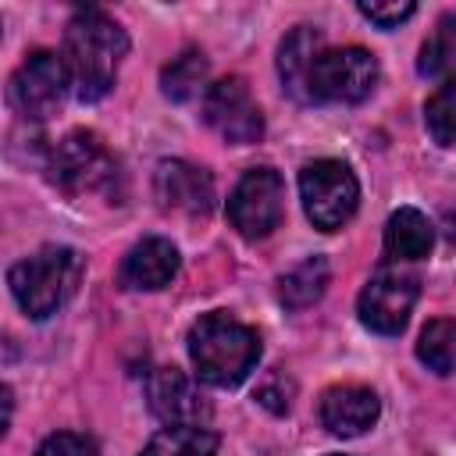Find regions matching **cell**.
Masks as SVG:
<instances>
[{"label":"cell","mask_w":456,"mask_h":456,"mask_svg":"<svg viewBox=\"0 0 456 456\" xmlns=\"http://www.w3.org/2000/svg\"><path fill=\"white\" fill-rule=\"evenodd\" d=\"M128 53L125 28L103 11H78L64 28V68L78 100H100L114 78L118 64Z\"/></svg>","instance_id":"1"},{"label":"cell","mask_w":456,"mask_h":456,"mask_svg":"<svg viewBox=\"0 0 456 456\" xmlns=\"http://www.w3.org/2000/svg\"><path fill=\"white\" fill-rule=\"evenodd\" d=\"M189 360L200 381L214 388H235L253 374L260 360V338L249 324L214 310L189 328Z\"/></svg>","instance_id":"2"},{"label":"cell","mask_w":456,"mask_h":456,"mask_svg":"<svg viewBox=\"0 0 456 456\" xmlns=\"http://www.w3.org/2000/svg\"><path fill=\"white\" fill-rule=\"evenodd\" d=\"M78 281H82V256L71 246H43L39 253L18 260L7 274L11 296L32 321L57 314L75 296Z\"/></svg>","instance_id":"3"},{"label":"cell","mask_w":456,"mask_h":456,"mask_svg":"<svg viewBox=\"0 0 456 456\" xmlns=\"http://www.w3.org/2000/svg\"><path fill=\"white\" fill-rule=\"evenodd\" d=\"M299 200H303V210L314 228L338 232L356 214L360 185H356V175L349 171V164L324 157L299 171Z\"/></svg>","instance_id":"4"},{"label":"cell","mask_w":456,"mask_h":456,"mask_svg":"<svg viewBox=\"0 0 456 456\" xmlns=\"http://www.w3.org/2000/svg\"><path fill=\"white\" fill-rule=\"evenodd\" d=\"M285 217V182L274 167H249L232 196H228V221L242 239L271 235Z\"/></svg>","instance_id":"5"},{"label":"cell","mask_w":456,"mask_h":456,"mask_svg":"<svg viewBox=\"0 0 456 456\" xmlns=\"http://www.w3.org/2000/svg\"><path fill=\"white\" fill-rule=\"evenodd\" d=\"M71 78H68V68H64V57H57L53 50H32L11 75V86H7V96H11V107L28 118V121H43L50 118L64 93H68Z\"/></svg>","instance_id":"6"},{"label":"cell","mask_w":456,"mask_h":456,"mask_svg":"<svg viewBox=\"0 0 456 456\" xmlns=\"http://www.w3.org/2000/svg\"><path fill=\"white\" fill-rule=\"evenodd\" d=\"M417 292H420L417 274H410L403 267H378L367 278V285H363V292L356 299V314L370 331L399 335L406 328V321H410Z\"/></svg>","instance_id":"7"},{"label":"cell","mask_w":456,"mask_h":456,"mask_svg":"<svg viewBox=\"0 0 456 456\" xmlns=\"http://www.w3.org/2000/svg\"><path fill=\"white\" fill-rule=\"evenodd\" d=\"M203 118L232 146H249L264 135V114H260L246 78H239V75H228V78L207 86Z\"/></svg>","instance_id":"8"},{"label":"cell","mask_w":456,"mask_h":456,"mask_svg":"<svg viewBox=\"0 0 456 456\" xmlns=\"http://www.w3.org/2000/svg\"><path fill=\"white\" fill-rule=\"evenodd\" d=\"M114 157L110 150L100 142V135L93 132H68L53 157H50V171H53V182L78 196V192H96L103 189L110 178H114Z\"/></svg>","instance_id":"9"},{"label":"cell","mask_w":456,"mask_h":456,"mask_svg":"<svg viewBox=\"0 0 456 456\" xmlns=\"http://www.w3.org/2000/svg\"><path fill=\"white\" fill-rule=\"evenodd\" d=\"M378 86V61L363 46L328 50L317 71V103H360Z\"/></svg>","instance_id":"10"},{"label":"cell","mask_w":456,"mask_h":456,"mask_svg":"<svg viewBox=\"0 0 456 456\" xmlns=\"http://www.w3.org/2000/svg\"><path fill=\"white\" fill-rule=\"evenodd\" d=\"M328 53V43L317 28L310 25H299L292 28L285 39H281V50H278V75H281V86L292 100L299 103H317V71H321V61Z\"/></svg>","instance_id":"11"},{"label":"cell","mask_w":456,"mask_h":456,"mask_svg":"<svg viewBox=\"0 0 456 456\" xmlns=\"http://www.w3.org/2000/svg\"><path fill=\"white\" fill-rule=\"evenodd\" d=\"M150 410L167 424V428H200L210 417V403L196 388L192 378H185L178 367H160L153 370L150 385Z\"/></svg>","instance_id":"12"},{"label":"cell","mask_w":456,"mask_h":456,"mask_svg":"<svg viewBox=\"0 0 456 456\" xmlns=\"http://www.w3.org/2000/svg\"><path fill=\"white\" fill-rule=\"evenodd\" d=\"M153 189L164 210H178L189 217H207L214 207V178L185 160H160L153 175Z\"/></svg>","instance_id":"13"},{"label":"cell","mask_w":456,"mask_h":456,"mask_svg":"<svg viewBox=\"0 0 456 456\" xmlns=\"http://www.w3.org/2000/svg\"><path fill=\"white\" fill-rule=\"evenodd\" d=\"M321 424L338 438H356L367 428H374L381 403L363 385H335L321 395Z\"/></svg>","instance_id":"14"},{"label":"cell","mask_w":456,"mask_h":456,"mask_svg":"<svg viewBox=\"0 0 456 456\" xmlns=\"http://www.w3.org/2000/svg\"><path fill=\"white\" fill-rule=\"evenodd\" d=\"M178 274V249L171 239H160V235H150L142 242H135L125 260H121V285L125 289H139V292H153V289H164L171 278Z\"/></svg>","instance_id":"15"},{"label":"cell","mask_w":456,"mask_h":456,"mask_svg":"<svg viewBox=\"0 0 456 456\" xmlns=\"http://www.w3.org/2000/svg\"><path fill=\"white\" fill-rule=\"evenodd\" d=\"M435 246V224L417 207H399L385 224V249L395 260H420Z\"/></svg>","instance_id":"16"},{"label":"cell","mask_w":456,"mask_h":456,"mask_svg":"<svg viewBox=\"0 0 456 456\" xmlns=\"http://www.w3.org/2000/svg\"><path fill=\"white\" fill-rule=\"evenodd\" d=\"M324 289H328V260L324 256H306L278 281V296L289 310H306L310 303H317L324 296Z\"/></svg>","instance_id":"17"},{"label":"cell","mask_w":456,"mask_h":456,"mask_svg":"<svg viewBox=\"0 0 456 456\" xmlns=\"http://www.w3.org/2000/svg\"><path fill=\"white\" fill-rule=\"evenodd\" d=\"M207 82V57L203 50H182L178 57H171V64H164L160 71V89L167 100H192Z\"/></svg>","instance_id":"18"},{"label":"cell","mask_w":456,"mask_h":456,"mask_svg":"<svg viewBox=\"0 0 456 456\" xmlns=\"http://www.w3.org/2000/svg\"><path fill=\"white\" fill-rule=\"evenodd\" d=\"M417 71L428 78H442V82L456 75V14H445L435 25V32L424 39Z\"/></svg>","instance_id":"19"},{"label":"cell","mask_w":456,"mask_h":456,"mask_svg":"<svg viewBox=\"0 0 456 456\" xmlns=\"http://www.w3.org/2000/svg\"><path fill=\"white\" fill-rule=\"evenodd\" d=\"M417 360L435 374H452L456 370V321L449 317L428 321L417 342Z\"/></svg>","instance_id":"20"},{"label":"cell","mask_w":456,"mask_h":456,"mask_svg":"<svg viewBox=\"0 0 456 456\" xmlns=\"http://www.w3.org/2000/svg\"><path fill=\"white\" fill-rule=\"evenodd\" d=\"M217 435L207 428H164L153 435L139 456H214Z\"/></svg>","instance_id":"21"},{"label":"cell","mask_w":456,"mask_h":456,"mask_svg":"<svg viewBox=\"0 0 456 456\" xmlns=\"http://www.w3.org/2000/svg\"><path fill=\"white\" fill-rule=\"evenodd\" d=\"M424 125L438 146H456V78L435 86L424 103Z\"/></svg>","instance_id":"22"},{"label":"cell","mask_w":456,"mask_h":456,"mask_svg":"<svg viewBox=\"0 0 456 456\" xmlns=\"http://www.w3.org/2000/svg\"><path fill=\"white\" fill-rule=\"evenodd\" d=\"M36 456H96V445H93V438H86V435L57 431V435H50V438L36 449Z\"/></svg>","instance_id":"23"},{"label":"cell","mask_w":456,"mask_h":456,"mask_svg":"<svg viewBox=\"0 0 456 456\" xmlns=\"http://www.w3.org/2000/svg\"><path fill=\"white\" fill-rule=\"evenodd\" d=\"M417 11V4H410V0H392V4H360V14L367 18V21H374L378 28H395L399 21H406L410 14Z\"/></svg>","instance_id":"24"},{"label":"cell","mask_w":456,"mask_h":456,"mask_svg":"<svg viewBox=\"0 0 456 456\" xmlns=\"http://www.w3.org/2000/svg\"><path fill=\"white\" fill-rule=\"evenodd\" d=\"M445 235L456 242V207H449V210H445Z\"/></svg>","instance_id":"25"}]
</instances>
